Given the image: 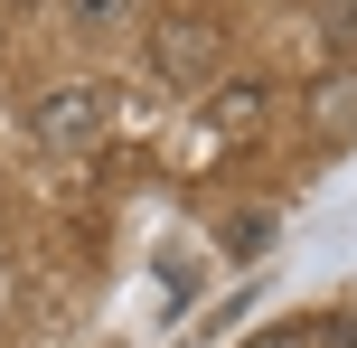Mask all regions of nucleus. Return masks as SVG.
<instances>
[{
  "label": "nucleus",
  "mask_w": 357,
  "mask_h": 348,
  "mask_svg": "<svg viewBox=\"0 0 357 348\" xmlns=\"http://www.w3.org/2000/svg\"><path fill=\"white\" fill-rule=\"evenodd\" d=\"M29 132L47 151H94L113 132V85H85V75H75V85H47L38 113H29Z\"/></svg>",
  "instance_id": "nucleus-1"
},
{
  "label": "nucleus",
  "mask_w": 357,
  "mask_h": 348,
  "mask_svg": "<svg viewBox=\"0 0 357 348\" xmlns=\"http://www.w3.org/2000/svg\"><path fill=\"white\" fill-rule=\"evenodd\" d=\"M216 47H226V38H216V19H197V10H169L160 29H151V66H160L169 85H207Z\"/></svg>",
  "instance_id": "nucleus-2"
},
{
  "label": "nucleus",
  "mask_w": 357,
  "mask_h": 348,
  "mask_svg": "<svg viewBox=\"0 0 357 348\" xmlns=\"http://www.w3.org/2000/svg\"><path fill=\"white\" fill-rule=\"evenodd\" d=\"M245 348H357V320H339V311H301V320H273V330H254Z\"/></svg>",
  "instance_id": "nucleus-3"
},
{
  "label": "nucleus",
  "mask_w": 357,
  "mask_h": 348,
  "mask_svg": "<svg viewBox=\"0 0 357 348\" xmlns=\"http://www.w3.org/2000/svg\"><path fill=\"white\" fill-rule=\"evenodd\" d=\"M132 10H142V0H56V19H66L75 38H113Z\"/></svg>",
  "instance_id": "nucleus-4"
},
{
  "label": "nucleus",
  "mask_w": 357,
  "mask_h": 348,
  "mask_svg": "<svg viewBox=\"0 0 357 348\" xmlns=\"http://www.w3.org/2000/svg\"><path fill=\"white\" fill-rule=\"evenodd\" d=\"M320 56L357 66V0H320Z\"/></svg>",
  "instance_id": "nucleus-5"
},
{
  "label": "nucleus",
  "mask_w": 357,
  "mask_h": 348,
  "mask_svg": "<svg viewBox=\"0 0 357 348\" xmlns=\"http://www.w3.org/2000/svg\"><path fill=\"white\" fill-rule=\"evenodd\" d=\"M264 245H273V217H226V255L235 264H254Z\"/></svg>",
  "instance_id": "nucleus-6"
},
{
  "label": "nucleus",
  "mask_w": 357,
  "mask_h": 348,
  "mask_svg": "<svg viewBox=\"0 0 357 348\" xmlns=\"http://www.w3.org/2000/svg\"><path fill=\"white\" fill-rule=\"evenodd\" d=\"M320 132H357V75H339L320 94Z\"/></svg>",
  "instance_id": "nucleus-7"
}]
</instances>
